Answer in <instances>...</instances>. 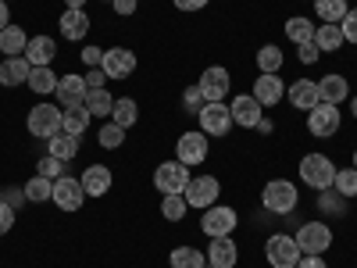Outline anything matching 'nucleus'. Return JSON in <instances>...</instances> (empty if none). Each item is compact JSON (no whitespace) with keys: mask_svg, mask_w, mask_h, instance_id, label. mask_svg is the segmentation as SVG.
<instances>
[{"mask_svg":"<svg viewBox=\"0 0 357 268\" xmlns=\"http://www.w3.org/2000/svg\"><path fill=\"white\" fill-rule=\"evenodd\" d=\"M261 204L268 215H293L296 204H301V190H296L289 179H272L261 190Z\"/></svg>","mask_w":357,"mask_h":268,"instance_id":"obj_1","label":"nucleus"},{"mask_svg":"<svg viewBox=\"0 0 357 268\" xmlns=\"http://www.w3.org/2000/svg\"><path fill=\"white\" fill-rule=\"evenodd\" d=\"M296 172H301V183L311 186L314 193L321 190H333V179H336V165L329 154H304L301 165H296Z\"/></svg>","mask_w":357,"mask_h":268,"instance_id":"obj_2","label":"nucleus"},{"mask_svg":"<svg viewBox=\"0 0 357 268\" xmlns=\"http://www.w3.org/2000/svg\"><path fill=\"white\" fill-rule=\"evenodd\" d=\"M25 129L29 136H36V140H50L65 129V111L57 107V104H36L33 111H29L25 118Z\"/></svg>","mask_w":357,"mask_h":268,"instance_id":"obj_3","label":"nucleus"},{"mask_svg":"<svg viewBox=\"0 0 357 268\" xmlns=\"http://www.w3.org/2000/svg\"><path fill=\"white\" fill-rule=\"evenodd\" d=\"M197 122H200V133L207 136V140H222V136H229L232 133V107L225 104V100H211V104H204L200 111H197Z\"/></svg>","mask_w":357,"mask_h":268,"instance_id":"obj_4","label":"nucleus"},{"mask_svg":"<svg viewBox=\"0 0 357 268\" xmlns=\"http://www.w3.org/2000/svg\"><path fill=\"white\" fill-rule=\"evenodd\" d=\"M236 225H240V215H236V207L229 204H211L207 211H200V232L207 240H215V236H232Z\"/></svg>","mask_w":357,"mask_h":268,"instance_id":"obj_5","label":"nucleus"},{"mask_svg":"<svg viewBox=\"0 0 357 268\" xmlns=\"http://www.w3.org/2000/svg\"><path fill=\"white\" fill-rule=\"evenodd\" d=\"M304 258V251L296 247V240L289 232H275V236H268V244H264V261L272 265V268H296Z\"/></svg>","mask_w":357,"mask_h":268,"instance_id":"obj_6","label":"nucleus"},{"mask_svg":"<svg viewBox=\"0 0 357 268\" xmlns=\"http://www.w3.org/2000/svg\"><path fill=\"white\" fill-rule=\"evenodd\" d=\"M340 126H343V114L336 104H314L307 111V133L314 140H333L340 133Z\"/></svg>","mask_w":357,"mask_h":268,"instance_id":"obj_7","label":"nucleus"},{"mask_svg":"<svg viewBox=\"0 0 357 268\" xmlns=\"http://www.w3.org/2000/svg\"><path fill=\"white\" fill-rule=\"evenodd\" d=\"M190 165H183L178 158H172V161H161L158 168H154V186H158V193H183L186 186H190Z\"/></svg>","mask_w":357,"mask_h":268,"instance_id":"obj_8","label":"nucleus"},{"mask_svg":"<svg viewBox=\"0 0 357 268\" xmlns=\"http://www.w3.org/2000/svg\"><path fill=\"white\" fill-rule=\"evenodd\" d=\"M207 154H211V140H207L200 129H190V133H178L175 140V158L183 161V165H204Z\"/></svg>","mask_w":357,"mask_h":268,"instance_id":"obj_9","label":"nucleus"},{"mask_svg":"<svg viewBox=\"0 0 357 268\" xmlns=\"http://www.w3.org/2000/svg\"><path fill=\"white\" fill-rule=\"evenodd\" d=\"M183 197H186L190 207H197V211H207L211 204H218V197H222V183H218L215 175H193V179H190V186L183 190Z\"/></svg>","mask_w":357,"mask_h":268,"instance_id":"obj_10","label":"nucleus"},{"mask_svg":"<svg viewBox=\"0 0 357 268\" xmlns=\"http://www.w3.org/2000/svg\"><path fill=\"white\" fill-rule=\"evenodd\" d=\"M293 240L304 254H325L333 247V229H329V222H304L293 232Z\"/></svg>","mask_w":357,"mask_h":268,"instance_id":"obj_11","label":"nucleus"},{"mask_svg":"<svg viewBox=\"0 0 357 268\" xmlns=\"http://www.w3.org/2000/svg\"><path fill=\"white\" fill-rule=\"evenodd\" d=\"M197 89L204 94V104H211V100H225V97H229V89H232L229 68H225V65H211V68H204V72H200V79H197Z\"/></svg>","mask_w":357,"mask_h":268,"instance_id":"obj_12","label":"nucleus"},{"mask_svg":"<svg viewBox=\"0 0 357 268\" xmlns=\"http://www.w3.org/2000/svg\"><path fill=\"white\" fill-rule=\"evenodd\" d=\"M50 204H57L61 211H79V207L86 204V190L75 175H61V179H54V193H50Z\"/></svg>","mask_w":357,"mask_h":268,"instance_id":"obj_13","label":"nucleus"},{"mask_svg":"<svg viewBox=\"0 0 357 268\" xmlns=\"http://www.w3.org/2000/svg\"><path fill=\"white\" fill-rule=\"evenodd\" d=\"M136 65H139V57H136V50H129V47H111V50H104V75L107 79H129L132 72H136Z\"/></svg>","mask_w":357,"mask_h":268,"instance_id":"obj_14","label":"nucleus"},{"mask_svg":"<svg viewBox=\"0 0 357 268\" xmlns=\"http://www.w3.org/2000/svg\"><path fill=\"white\" fill-rule=\"evenodd\" d=\"M254 100L261 104V107H275L282 97H286V82H282V75L279 72H261L257 79H254Z\"/></svg>","mask_w":357,"mask_h":268,"instance_id":"obj_15","label":"nucleus"},{"mask_svg":"<svg viewBox=\"0 0 357 268\" xmlns=\"http://www.w3.org/2000/svg\"><path fill=\"white\" fill-rule=\"evenodd\" d=\"M229 107H232V122L240 126V129H257L261 118H264V107L254 100V94H240Z\"/></svg>","mask_w":357,"mask_h":268,"instance_id":"obj_16","label":"nucleus"},{"mask_svg":"<svg viewBox=\"0 0 357 268\" xmlns=\"http://www.w3.org/2000/svg\"><path fill=\"white\" fill-rule=\"evenodd\" d=\"M79 183H82L86 197H104L114 186V172L107 165H86V172L79 175Z\"/></svg>","mask_w":357,"mask_h":268,"instance_id":"obj_17","label":"nucleus"},{"mask_svg":"<svg viewBox=\"0 0 357 268\" xmlns=\"http://www.w3.org/2000/svg\"><path fill=\"white\" fill-rule=\"evenodd\" d=\"M207 265H215V268H236L240 265V247H236L232 236H215V240L207 244Z\"/></svg>","mask_w":357,"mask_h":268,"instance_id":"obj_18","label":"nucleus"},{"mask_svg":"<svg viewBox=\"0 0 357 268\" xmlns=\"http://www.w3.org/2000/svg\"><path fill=\"white\" fill-rule=\"evenodd\" d=\"M54 94H57V107H79L82 100H86V94H89V89H86V79L82 75H61V82H57V89H54Z\"/></svg>","mask_w":357,"mask_h":268,"instance_id":"obj_19","label":"nucleus"},{"mask_svg":"<svg viewBox=\"0 0 357 268\" xmlns=\"http://www.w3.org/2000/svg\"><path fill=\"white\" fill-rule=\"evenodd\" d=\"M54 57H57V40L54 36H29V47H25V61L33 65V68H47L54 65Z\"/></svg>","mask_w":357,"mask_h":268,"instance_id":"obj_20","label":"nucleus"},{"mask_svg":"<svg viewBox=\"0 0 357 268\" xmlns=\"http://www.w3.org/2000/svg\"><path fill=\"white\" fill-rule=\"evenodd\" d=\"M286 100H289V107H296V111H311L314 104H321L318 82H314V79H296L293 86H286Z\"/></svg>","mask_w":357,"mask_h":268,"instance_id":"obj_21","label":"nucleus"},{"mask_svg":"<svg viewBox=\"0 0 357 268\" xmlns=\"http://www.w3.org/2000/svg\"><path fill=\"white\" fill-rule=\"evenodd\" d=\"M89 15L86 11H75V8H65L61 11V18H57V29H61V36L65 40H72V43H79V40H86V33H89Z\"/></svg>","mask_w":357,"mask_h":268,"instance_id":"obj_22","label":"nucleus"},{"mask_svg":"<svg viewBox=\"0 0 357 268\" xmlns=\"http://www.w3.org/2000/svg\"><path fill=\"white\" fill-rule=\"evenodd\" d=\"M29 72H33V65L25 61V54L22 57H4V61H0V86L4 89L22 86V82H29Z\"/></svg>","mask_w":357,"mask_h":268,"instance_id":"obj_23","label":"nucleus"},{"mask_svg":"<svg viewBox=\"0 0 357 268\" xmlns=\"http://www.w3.org/2000/svg\"><path fill=\"white\" fill-rule=\"evenodd\" d=\"M318 97H321V104H343L347 97H350V82L340 75V72H333V75H325L321 82H318Z\"/></svg>","mask_w":357,"mask_h":268,"instance_id":"obj_24","label":"nucleus"},{"mask_svg":"<svg viewBox=\"0 0 357 268\" xmlns=\"http://www.w3.org/2000/svg\"><path fill=\"white\" fill-rule=\"evenodd\" d=\"M25 47H29V33L22 25L11 22L8 29H0V54H4V57H22Z\"/></svg>","mask_w":357,"mask_h":268,"instance_id":"obj_25","label":"nucleus"},{"mask_svg":"<svg viewBox=\"0 0 357 268\" xmlns=\"http://www.w3.org/2000/svg\"><path fill=\"white\" fill-rule=\"evenodd\" d=\"M47 154L68 165V161L79 154V136H72V133H65V129H61L57 136H50V140H47Z\"/></svg>","mask_w":357,"mask_h":268,"instance_id":"obj_26","label":"nucleus"},{"mask_svg":"<svg viewBox=\"0 0 357 268\" xmlns=\"http://www.w3.org/2000/svg\"><path fill=\"white\" fill-rule=\"evenodd\" d=\"M343 43H347V40H343V33H340V25L321 22V25L314 29V47H318L321 54H336Z\"/></svg>","mask_w":357,"mask_h":268,"instance_id":"obj_27","label":"nucleus"},{"mask_svg":"<svg viewBox=\"0 0 357 268\" xmlns=\"http://www.w3.org/2000/svg\"><path fill=\"white\" fill-rule=\"evenodd\" d=\"M111 122L114 126H122L126 133L139 122V104L132 97H114V111H111Z\"/></svg>","mask_w":357,"mask_h":268,"instance_id":"obj_28","label":"nucleus"},{"mask_svg":"<svg viewBox=\"0 0 357 268\" xmlns=\"http://www.w3.org/2000/svg\"><path fill=\"white\" fill-rule=\"evenodd\" d=\"M57 82H61V75L47 65V68H33V72H29V82L25 86L33 89V94H40V97H50L54 89H57Z\"/></svg>","mask_w":357,"mask_h":268,"instance_id":"obj_29","label":"nucleus"},{"mask_svg":"<svg viewBox=\"0 0 357 268\" xmlns=\"http://www.w3.org/2000/svg\"><path fill=\"white\" fill-rule=\"evenodd\" d=\"M82 104H86V111L93 118H111V111H114V97L107 94V86L104 89H89Z\"/></svg>","mask_w":357,"mask_h":268,"instance_id":"obj_30","label":"nucleus"},{"mask_svg":"<svg viewBox=\"0 0 357 268\" xmlns=\"http://www.w3.org/2000/svg\"><path fill=\"white\" fill-rule=\"evenodd\" d=\"M314 29H318V25H314L311 18H304V15H293V18L286 22V36H289L296 47H301V43H311V40H314Z\"/></svg>","mask_w":357,"mask_h":268,"instance_id":"obj_31","label":"nucleus"},{"mask_svg":"<svg viewBox=\"0 0 357 268\" xmlns=\"http://www.w3.org/2000/svg\"><path fill=\"white\" fill-rule=\"evenodd\" d=\"M311 4H314L318 22H333V25H340V22H343V15L350 11L347 0H311Z\"/></svg>","mask_w":357,"mask_h":268,"instance_id":"obj_32","label":"nucleus"},{"mask_svg":"<svg viewBox=\"0 0 357 268\" xmlns=\"http://www.w3.org/2000/svg\"><path fill=\"white\" fill-rule=\"evenodd\" d=\"M168 265H172V268H204V265H207V254L197 251V247H175V251L168 254Z\"/></svg>","mask_w":357,"mask_h":268,"instance_id":"obj_33","label":"nucleus"},{"mask_svg":"<svg viewBox=\"0 0 357 268\" xmlns=\"http://www.w3.org/2000/svg\"><path fill=\"white\" fill-rule=\"evenodd\" d=\"M89 122H93V114L86 111V104H79V107H65V133H72V136H86V129H89Z\"/></svg>","mask_w":357,"mask_h":268,"instance_id":"obj_34","label":"nucleus"},{"mask_svg":"<svg viewBox=\"0 0 357 268\" xmlns=\"http://www.w3.org/2000/svg\"><path fill=\"white\" fill-rule=\"evenodd\" d=\"M186 211H190V204H186L183 193H165L161 197V218L165 222H183Z\"/></svg>","mask_w":357,"mask_h":268,"instance_id":"obj_35","label":"nucleus"},{"mask_svg":"<svg viewBox=\"0 0 357 268\" xmlns=\"http://www.w3.org/2000/svg\"><path fill=\"white\" fill-rule=\"evenodd\" d=\"M282 65H286V54L275 43H264L257 50V72H279Z\"/></svg>","mask_w":357,"mask_h":268,"instance_id":"obj_36","label":"nucleus"},{"mask_svg":"<svg viewBox=\"0 0 357 268\" xmlns=\"http://www.w3.org/2000/svg\"><path fill=\"white\" fill-rule=\"evenodd\" d=\"M333 190H336L340 197H347V200H354V197H357V168H354V165H350V168H336Z\"/></svg>","mask_w":357,"mask_h":268,"instance_id":"obj_37","label":"nucleus"},{"mask_svg":"<svg viewBox=\"0 0 357 268\" xmlns=\"http://www.w3.org/2000/svg\"><path fill=\"white\" fill-rule=\"evenodd\" d=\"M318 207H321V215L340 218V215L347 211V197H340L336 190H321V193H318Z\"/></svg>","mask_w":357,"mask_h":268,"instance_id":"obj_38","label":"nucleus"},{"mask_svg":"<svg viewBox=\"0 0 357 268\" xmlns=\"http://www.w3.org/2000/svg\"><path fill=\"white\" fill-rule=\"evenodd\" d=\"M50 193H54V183H50V179H43V175H33V179L25 183L29 204H43V200H50Z\"/></svg>","mask_w":357,"mask_h":268,"instance_id":"obj_39","label":"nucleus"},{"mask_svg":"<svg viewBox=\"0 0 357 268\" xmlns=\"http://www.w3.org/2000/svg\"><path fill=\"white\" fill-rule=\"evenodd\" d=\"M97 140H100L104 151H118V147L126 143V129H122V126H114V122H107V126L97 133Z\"/></svg>","mask_w":357,"mask_h":268,"instance_id":"obj_40","label":"nucleus"},{"mask_svg":"<svg viewBox=\"0 0 357 268\" xmlns=\"http://www.w3.org/2000/svg\"><path fill=\"white\" fill-rule=\"evenodd\" d=\"M36 175H43V179H61L65 175V161H57V158H50V154H43L40 161H36Z\"/></svg>","mask_w":357,"mask_h":268,"instance_id":"obj_41","label":"nucleus"},{"mask_svg":"<svg viewBox=\"0 0 357 268\" xmlns=\"http://www.w3.org/2000/svg\"><path fill=\"white\" fill-rule=\"evenodd\" d=\"M200 107H204V94L197 89V82H193V86H186V89H183V111L197 114Z\"/></svg>","mask_w":357,"mask_h":268,"instance_id":"obj_42","label":"nucleus"},{"mask_svg":"<svg viewBox=\"0 0 357 268\" xmlns=\"http://www.w3.org/2000/svg\"><path fill=\"white\" fill-rule=\"evenodd\" d=\"M340 33H343V40H347V43H354V47H357V8H350V11L343 15Z\"/></svg>","mask_w":357,"mask_h":268,"instance_id":"obj_43","label":"nucleus"},{"mask_svg":"<svg viewBox=\"0 0 357 268\" xmlns=\"http://www.w3.org/2000/svg\"><path fill=\"white\" fill-rule=\"evenodd\" d=\"M79 57H82L86 68H100V65H104V50H100V47H82Z\"/></svg>","mask_w":357,"mask_h":268,"instance_id":"obj_44","label":"nucleus"},{"mask_svg":"<svg viewBox=\"0 0 357 268\" xmlns=\"http://www.w3.org/2000/svg\"><path fill=\"white\" fill-rule=\"evenodd\" d=\"M15 229V207L8 200H0V236H8Z\"/></svg>","mask_w":357,"mask_h":268,"instance_id":"obj_45","label":"nucleus"},{"mask_svg":"<svg viewBox=\"0 0 357 268\" xmlns=\"http://www.w3.org/2000/svg\"><path fill=\"white\" fill-rule=\"evenodd\" d=\"M296 57H301V65H314L318 57H321V50H318L314 40H311V43H301V47H296Z\"/></svg>","mask_w":357,"mask_h":268,"instance_id":"obj_46","label":"nucleus"},{"mask_svg":"<svg viewBox=\"0 0 357 268\" xmlns=\"http://www.w3.org/2000/svg\"><path fill=\"white\" fill-rule=\"evenodd\" d=\"M82 79H86V89H104V86L111 82V79L104 75V68H89Z\"/></svg>","mask_w":357,"mask_h":268,"instance_id":"obj_47","label":"nucleus"},{"mask_svg":"<svg viewBox=\"0 0 357 268\" xmlns=\"http://www.w3.org/2000/svg\"><path fill=\"white\" fill-rule=\"evenodd\" d=\"M4 200H8V204L15 207V211H18L22 204H29V197H25V186H8V190H4Z\"/></svg>","mask_w":357,"mask_h":268,"instance_id":"obj_48","label":"nucleus"},{"mask_svg":"<svg viewBox=\"0 0 357 268\" xmlns=\"http://www.w3.org/2000/svg\"><path fill=\"white\" fill-rule=\"evenodd\" d=\"M111 8H114V15H118V18H132V15H136V8H139V0H114Z\"/></svg>","mask_w":357,"mask_h":268,"instance_id":"obj_49","label":"nucleus"},{"mask_svg":"<svg viewBox=\"0 0 357 268\" xmlns=\"http://www.w3.org/2000/svg\"><path fill=\"white\" fill-rule=\"evenodd\" d=\"M172 4H175L178 11H190V15H193V11H204L211 0H172Z\"/></svg>","mask_w":357,"mask_h":268,"instance_id":"obj_50","label":"nucleus"},{"mask_svg":"<svg viewBox=\"0 0 357 268\" xmlns=\"http://www.w3.org/2000/svg\"><path fill=\"white\" fill-rule=\"evenodd\" d=\"M296 268H329V265H325V258H321V254H304Z\"/></svg>","mask_w":357,"mask_h":268,"instance_id":"obj_51","label":"nucleus"},{"mask_svg":"<svg viewBox=\"0 0 357 268\" xmlns=\"http://www.w3.org/2000/svg\"><path fill=\"white\" fill-rule=\"evenodd\" d=\"M8 25H11V4L0 0V29H8Z\"/></svg>","mask_w":357,"mask_h":268,"instance_id":"obj_52","label":"nucleus"},{"mask_svg":"<svg viewBox=\"0 0 357 268\" xmlns=\"http://www.w3.org/2000/svg\"><path fill=\"white\" fill-rule=\"evenodd\" d=\"M65 8H75V11H86V0H65Z\"/></svg>","mask_w":357,"mask_h":268,"instance_id":"obj_53","label":"nucleus"},{"mask_svg":"<svg viewBox=\"0 0 357 268\" xmlns=\"http://www.w3.org/2000/svg\"><path fill=\"white\" fill-rule=\"evenodd\" d=\"M350 114H354V122H357V97L350 100Z\"/></svg>","mask_w":357,"mask_h":268,"instance_id":"obj_54","label":"nucleus"},{"mask_svg":"<svg viewBox=\"0 0 357 268\" xmlns=\"http://www.w3.org/2000/svg\"><path fill=\"white\" fill-rule=\"evenodd\" d=\"M354 168H357V151H354Z\"/></svg>","mask_w":357,"mask_h":268,"instance_id":"obj_55","label":"nucleus"},{"mask_svg":"<svg viewBox=\"0 0 357 268\" xmlns=\"http://www.w3.org/2000/svg\"><path fill=\"white\" fill-rule=\"evenodd\" d=\"M0 200H4V190H0Z\"/></svg>","mask_w":357,"mask_h":268,"instance_id":"obj_56","label":"nucleus"},{"mask_svg":"<svg viewBox=\"0 0 357 268\" xmlns=\"http://www.w3.org/2000/svg\"><path fill=\"white\" fill-rule=\"evenodd\" d=\"M104 4H114V0H104Z\"/></svg>","mask_w":357,"mask_h":268,"instance_id":"obj_57","label":"nucleus"},{"mask_svg":"<svg viewBox=\"0 0 357 268\" xmlns=\"http://www.w3.org/2000/svg\"><path fill=\"white\" fill-rule=\"evenodd\" d=\"M204 268H215V265H204Z\"/></svg>","mask_w":357,"mask_h":268,"instance_id":"obj_58","label":"nucleus"},{"mask_svg":"<svg viewBox=\"0 0 357 268\" xmlns=\"http://www.w3.org/2000/svg\"><path fill=\"white\" fill-rule=\"evenodd\" d=\"M8 4H15V0H8Z\"/></svg>","mask_w":357,"mask_h":268,"instance_id":"obj_59","label":"nucleus"}]
</instances>
